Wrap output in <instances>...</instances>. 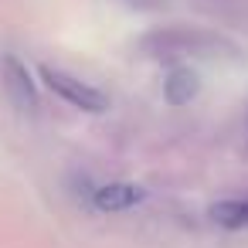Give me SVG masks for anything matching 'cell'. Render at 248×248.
I'll use <instances>...</instances> for the list:
<instances>
[{
    "mask_svg": "<svg viewBox=\"0 0 248 248\" xmlns=\"http://www.w3.org/2000/svg\"><path fill=\"white\" fill-rule=\"evenodd\" d=\"M221 45V38H214V34H204V31H190V28H163V31H156V34H150V38H143V51L150 55V58H167V62H173V58H190V55H197V58H211V51Z\"/></svg>",
    "mask_w": 248,
    "mask_h": 248,
    "instance_id": "1",
    "label": "cell"
},
{
    "mask_svg": "<svg viewBox=\"0 0 248 248\" xmlns=\"http://www.w3.org/2000/svg\"><path fill=\"white\" fill-rule=\"evenodd\" d=\"M41 78H45V85H48L62 102H68V106H75V109H82V112H106V109H109V99H106L102 89H95L92 82H85V78H78V75H72V72H65V68L41 65Z\"/></svg>",
    "mask_w": 248,
    "mask_h": 248,
    "instance_id": "2",
    "label": "cell"
},
{
    "mask_svg": "<svg viewBox=\"0 0 248 248\" xmlns=\"http://www.w3.org/2000/svg\"><path fill=\"white\" fill-rule=\"evenodd\" d=\"M0 85H4V95L11 99V106L17 112L34 116L38 112V85L28 72V65L17 55H0Z\"/></svg>",
    "mask_w": 248,
    "mask_h": 248,
    "instance_id": "3",
    "label": "cell"
},
{
    "mask_svg": "<svg viewBox=\"0 0 248 248\" xmlns=\"http://www.w3.org/2000/svg\"><path fill=\"white\" fill-rule=\"evenodd\" d=\"M143 197H146V190H143L140 184L116 180V184H102V187L95 190V207L106 211V214H119V211H133Z\"/></svg>",
    "mask_w": 248,
    "mask_h": 248,
    "instance_id": "4",
    "label": "cell"
},
{
    "mask_svg": "<svg viewBox=\"0 0 248 248\" xmlns=\"http://www.w3.org/2000/svg\"><path fill=\"white\" fill-rule=\"evenodd\" d=\"M197 92H201V78L190 68H173L163 82V95L170 106H187L197 99Z\"/></svg>",
    "mask_w": 248,
    "mask_h": 248,
    "instance_id": "5",
    "label": "cell"
},
{
    "mask_svg": "<svg viewBox=\"0 0 248 248\" xmlns=\"http://www.w3.org/2000/svg\"><path fill=\"white\" fill-rule=\"evenodd\" d=\"M211 217H214V224L231 228V231L248 228V201H245V197H228V201H217V204L211 207Z\"/></svg>",
    "mask_w": 248,
    "mask_h": 248,
    "instance_id": "6",
    "label": "cell"
}]
</instances>
